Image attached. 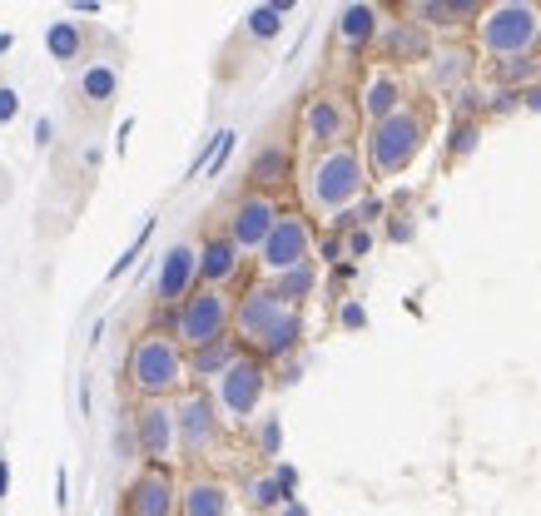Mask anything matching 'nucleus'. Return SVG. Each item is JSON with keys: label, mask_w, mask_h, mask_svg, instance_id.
<instances>
[{"label": "nucleus", "mask_w": 541, "mask_h": 516, "mask_svg": "<svg viewBox=\"0 0 541 516\" xmlns=\"http://www.w3.org/2000/svg\"><path fill=\"white\" fill-rule=\"evenodd\" d=\"M259 447H264L269 457H278V417H269V422L259 427Z\"/></svg>", "instance_id": "nucleus-30"}, {"label": "nucleus", "mask_w": 541, "mask_h": 516, "mask_svg": "<svg viewBox=\"0 0 541 516\" xmlns=\"http://www.w3.org/2000/svg\"><path fill=\"white\" fill-rule=\"evenodd\" d=\"M264 387H269V373H264V363H254V358H239V363H234V368L219 378V402H224L234 417H249V412L259 407Z\"/></svg>", "instance_id": "nucleus-7"}, {"label": "nucleus", "mask_w": 541, "mask_h": 516, "mask_svg": "<svg viewBox=\"0 0 541 516\" xmlns=\"http://www.w3.org/2000/svg\"><path fill=\"white\" fill-rule=\"evenodd\" d=\"M298 338H303V318H298V308H288L283 323L259 343V353H264V358H288V353L298 348Z\"/></svg>", "instance_id": "nucleus-19"}, {"label": "nucleus", "mask_w": 541, "mask_h": 516, "mask_svg": "<svg viewBox=\"0 0 541 516\" xmlns=\"http://www.w3.org/2000/svg\"><path fill=\"white\" fill-rule=\"evenodd\" d=\"M234 363H239V348H234L229 338L214 343V348H199V353H194V373H199V378H224Z\"/></svg>", "instance_id": "nucleus-20"}, {"label": "nucleus", "mask_w": 541, "mask_h": 516, "mask_svg": "<svg viewBox=\"0 0 541 516\" xmlns=\"http://www.w3.org/2000/svg\"><path fill=\"white\" fill-rule=\"evenodd\" d=\"M338 35H343L348 45H368V40L378 35V10H373V5H348V10L338 15Z\"/></svg>", "instance_id": "nucleus-18"}, {"label": "nucleus", "mask_w": 541, "mask_h": 516, "mask_svg": "<svg viewBox=\"0 0 541 516\" xmlns=\"http://www.w3.org/2000/svg\"><path fill=\"white\" fill-rule=\"evenodd\" d=\"M283 313H288V303L278 298V288H249V293H244V303L234 308V328H239L244 338L264 343L273 328L283 323Z\"/></svg>", "instance_id": "nucleus-9"}, {"label": "nucleus", "mask_w": 541, "mask_h": 516, "mask_svg": "<svg viewBox=\"0 0 541 516\" xmlns=\"http://www.w3.org/2000/svg\"><path fill=\"white\" fill-rule=\"evenodd\" d=\"M283 10H288V5H254V10H249V30H254L259 40L278 35V25H283Z\"/></svg>", "instance_id": "nucleus-23"}, {"label": "nucleus", "mask_w": 541, "mask_h": 516, "mask_svg": "<svg viewBox=\"0 0 541 516\" xmlns=\"http://www.w3.org/2000/svg\"><path fill=\"white\" fill-rule=\"evenodd\" d=\"M303 125H308V139H318V144H333V139H343V134H348V110H343L338 100L318 95V100H308V110H303Z\"/></svg>", "instance_id": "nucleus-14"}, {"label": "nucleus", "mask_w": 541, "mask_h": 516, "mask_svg": "<svg viewBox=\"0 0 541 516\" xmlns=\"http://www.w3.org/2000/svg\"><path fill=\"white\" fill-rule=\"evenodd\" d=\"M482 50L512 60V55H532V45L541 40V10L537 5H492L477 20Z\"/></svg>", "instance_id": "nucleus-1"}, {"label": "nucleus", "mask_w": 541, "mask_h": 516, "mask_svg": "<svg viewBox=\"0 0 541 516\" xmlns=\"http://www.w3.org/2000/svg\"><path fill=\"white\" fill-rule=\"evenodd\" d=\"M249 497H254V507H259V512H283V507L293 502V497L278 487V477H259V482L249 487Z\"/></svg>", "instance_id": "nucleus-22"}, {"label": "nucleus", "mask_w": 541, "mask_h": 516, "mask_svg": "<svg viewBox=\"0 0 541 516\" xmlns=\"http://www.w3.org/2000/svg\"><path fill=\"white\" fill-rule=\"evenodd\" d=\"M278 516H308V507H303V502H288V507H283Z\"/></svg>", "instance_id": "nucleus-40"}, {"label": "nucleus", "mask_w": 541, "mask_h": 516, "mask_svg": "<svg viewBox=\"0 0 541 516\" xmlns=\"http://www.w3.org/2000/svg\"><path fill=\"white\" fill-rule=\"evenodd\" d=\"M338 318H343V328H363V323H368L363 303H343V313H338Z\"/></svg>", "instance_id": "nucleus-34"}, {"label": "nucleus", "mask_w": 541, "mask_h": 516, "mask_svg": "<svg viewBox=\"0 0 541 516\" xmlns=\"http://www.w3.org/2000/svg\"><path fill=\"white\" fill-rule=\"evenodd\" d=\"M85 90H90L95 100H110V95H115V75H110V70H90V75H85Z\"/></svg>", "instance_id": "nucleus-28"}, {"label": "nucleus", "mask_w": 541, "mask_h": 516, "mask_svg": "<svg viewBox=\"0 0 541 516\" xmlns=\"http://www.w3.org/2000/svg\"><path fill=\"white\" fill-rule=\"evenodd\" d=\"M308 194H313L318 209L343 214V209L363 194V159H358V149L333 144V149L313 164V184H308Z\"/></svg>", "instance_id": "nucleus-2"}, {"label": "nucleus", "mask_w": 541, "mask_h": 516, "mask_svg": "<svg viewBox=\"0 0 541 516\" xmlns=\"http://www.w3.org/2000/svg\"><path fill=\"white\" fill-rule=\"evenodd\" d=\"M214 437H219L214 402H209L204 392H194V397L184 402V412H179V442H184V452H204Z\"/></svg>", "instance_id": "nucleus-10"}, {"label": "nucleus", "mask_w": 541, "mask_h": 516, "mask_svg": "<svg viewBox=\"0 0 541 516\" xmlns=\"http://www.w3.org/2000/svg\"><path fill=\"white\" fill-rule=\"evenodd\" d=\"M273 477H278V487H283L288 497L298 492V467H288V462H278V467H273Z\"/></svg>", "instance_id": "nucleus-31"}, {"label": "nucleus", "mask_w": 541, "mask_h": 516, "mask_svg": "<svg viewBox=\"0 0 541 516\" xmlns=\"http://www.w3.org/2000/svg\"><path fill=\"white\" fill-rule=\"evenodd\" d=\"M283 174H288V154H283V149H264V154L254 159V179H259V184H278Z\"/></svg>", "instance_id": "nucleus-24"}, {"label": "nucleus", "mask_w": 541, "mask_h": 516, "mask_svg": "<svg viewBox=\"0 0 541 516\" xmlns=\"http://www.w3.org/2000/svg\"><path fill=\"white\" fill-rule=\"evenodd\" d=\"M5 50H10V35H0V55H5Z\"/></svg>", "instance_id": "nucleus-42"}, {"label": "nucleus", "mask_w": 541, "mask_h": 516, "mask_svg": "<svg viewBox=\"0 0 541 516\" xmlns=\"http://www.w3.org/2000/svg\"><path fill=\"white\" fill-rule=\"evenodd\" d=\"M229 323H234V303H229L219 288H204V293L184 298V308L174 313V333H179V343H189L194 353L224 343Z\"/></svg>", "instance_id": "nucleus-3"}, {"label": "nucleus", "mask_w": 541, "mask_h": 516, "mask_svg": "<svg viewBox=\"0 0 541 516\" xmlns=\"http://www.w3.org/2000/svg\"><path fill=\"white\" fill-rule=\"evenodd\" d=\"M75 45H80L75 25H55V30H50V50H55L60 60H70V55H75Z\"/></svg>", "instance_id": "nucleus-27"}, {"label": "nucleus", "mask_w": 541, "mask_h": 516, "mask_svg": "<svg viewBox=\"0 0 541 516\" xmlns=\"http://www.w3.org/2000/svg\"><path fill=\"white\" fill-rule=\"evenodd\" d=\"M541 65H537V55H512V60H502V80L507 85H522V80H532Z\"/></svg>", "instance_id": "nucleus-25"}, {"label": "nucleus", "mask_w": 541, "mask_h": 516, "mask_svg": "<svg viewBox=\"0 0 541 516\" xmlns=\"http://www.w3.org/2000/svg\"><path fill=\"white\" fill-rule=\"evenodd\" d=\"M10 492V467H5V457H0V497Z\"/></svg>", "instance_id": "nucleus-39"}, {"label": "nucleus", "mask_w": 541, "mask_h": 516, "mask_svg": "<svg viewBox=\"0 0 541 516\" xmlns=\"http://www.w3.org/2000/svg\"><path fill=\"white\" fill-rule=\"evenodd\" d=\"M472 144H477V125H457L452 129V154L462 159V154H472Z\"/></svg>", "instance_id": "nucleus-29"}, {"label": "nucleus", "mask_w": 541, "mask_h": 516, "mask_svg": "<svg viewBox=\"0 0 541 516\" xmlns=\"http://www.w3.org/2000/svg\"><path fill=\"white\" fill-rule=\"evenodd\" d=\"M398 110H403V85H398V75H393V70H373L368 85H363V115H368L373 125H383V120H393Z\"/></svg>", "instance_id": "nucleus-11"}, {"label": "nucleus", "mask_w": 541, "mask_h": 516, "mask_svg": "<svg viewBox=\"0 0 541 516\" xmlns=\"http://www.w3.org/2000/svg\"><path fill=\"white\" fill-rule=\"evenodd\" d=\"M308 244H313L308 224H303L298 214H283L278 229L269 234V244H264V268L278 273V278L293 273V268H303V263H308Z\"/></svg>", "instance_id": "nucleus-6"}, {"label": "nucleus", "mask_w": 541, "mask_h": 516, "mask_svg": "<svg viewBox=\"0 0 541 516\" xmlns=\"http://www.w3.org/2000/svg\"><path fill=\"white\" fill-rule=\"evenodd\" d=\"M527 105H532V110H541V90H527Z\"/></svg>", "instance_id": "nucleus-41"}, {"label": "nucleus", "mask_w": 541, "mask_h": 516, "mask_svg": "<svg viewBox=\"0 0 541 516\" xmlns=\"http://www.w3.org/2000/svg\"><path fill=\"white\" fill-rule=\"evenodd\" d=\"M378 214H383V204H378V199H363V209H358V224H363V219H378Z\"/></svg>", "instance_id": "nucleus-36"}, {"label": "nucleus", "mask_w": 541, "mask_h": 516, "mask_svg": "<svg viewBox=\"0 0 541 516\" xmlns=\"http://www.w3.org/2000/svg\"><path fill=\"white\" fill-rule=\"evenodd\" d=\"M149 234H154V219H144V229H139V234H135V244H130L125 254L115 258V268H110V278H120V273H125V268H130V263H135V258L144 254V244H149Z\"/></svg>", "instance_id": "nucleus-26"}, {"label": "nucleus", "mask_w": 541, "mask_h": 516, "mask_svg": "<svg viewBox=\"0 0 541 516\" xmlns=\"http://www.w3.org/2000/svg\"><path fill=\"white\" fill-rule=\"evenodd\" d=\"M422 115H412V110H398L393 120H383V125H373L368 134V164L378 169V174H398L412 164V154L422 149Z\"/></svg>", "instance_id": "nucleus-4"}, {"label": "nucleus", "mask_w": 541, "mask_h": 516, "mask_svg": "<svg viewBox=\"0 0 541 516\" xmlns=\"http://www.w3.org/2000/svg\"><path fill=\"white\" fill-rule=\"evenodd\" d=\"M343 254V239H338V234H333V239H328V244H323V258H328V263H333V258Z\"/></svg>", "instance_id": "nucleus-37"}, {"label": "nucleus", "mask_w": 541, "mask_h": 516, "mask_svg": "<svg viewBox=\"0 0 541 516\" xmlns=\"http://www.w3.org/2000/svg\"><path fill=\"white\" fill-rule=\"evenodd\" d=\"M50 134H55V125H50V120H40V125H35V144H50Z\"/></svg>", "instance_id": "nucleus-38"}, {"label": "nucleus", "mask_w": 541, "mask_h": 516, "mask_svg": "<svg viewBox=\"0 0 541 516\" xmlns=\"http://www.w3.org/2000/svg\"><path fill=\"white\" fill-rule=\"evenodd\" d=\"M139 447L149 462H164L174 447V412L169 407H144L139 412Z\"/></svg>", "instance_id": "nucleus-13"}, {"label": "nucleus", "mask_w": 541, "mask_h": 516, "mask_svg": "<svg viewBox=\"0 0 541 516\" xmlns=\"http://www.w3.org/2000/svg\"><path fill=\"white\" fill-rule=\"evenodd\" d=\"M130 378H135L144 392H169V387L184 378V353H179V343H174V338H159V333L139 338L135 353H130Z\"/></svg>", "instance_id": "nucleus-5"}, {"label": "nucleus", "mask_w": 541, "mask_h": 516, "mask_svg": "<svg viewBox=\"0 0 541 516\" xmlns=\"http://www.w3.org/2000/svg\"><path fill=\"white\" fill-rule=\"evenodd\" d=\"M130 512L135 516H174V487H169L164 472L139 477L135 492H130Z\"/></svg>", "instance_id": "nucleus-15"}, {"label": "nucleus", "mask_w": 541, "mask_h": 516, "mask_svg": "<svg viewBox=\"0 0 541 516\" xmlns=\"http://www.w3.org/2000/svg\"><path fill=\"white\" fill-rule=\"evenodd\" d=\"M194 273H199V254H194L189 244H174L169 258H164V268H159V298H164V303L184 298L189 283H194Z\"/></svg>", "instance_id": "nucleus-12"}, {"label": "nucleus", "mask_w": 541, "mask_h": 516, "mask_svg": "<svg viewBox=\"0 0 541 516\" xmlns=\"http://www.w3.org/2000/svg\"><path fill=\"white\" fill-rule=\"evenodd\" d=\"M308 293H313V263H303V268H293V273L278 278V298H283L288 308H293L298 298H308Z\"/></svg>", "instance_id": "nucleus-21"}, {"label": "nucleus", "mask_w": 541, "mask_h": 516, "mask_svg": "<svg viewBox=\"0 0 541 516\" xmlns=\"http://www.w3.org/2000/svg\"><path fill=\"white\" fill-rule=\"evenodd\" d=\"M278 209H273V199H264V194H249L239 209H234V224H229V239L239 244V254L244 249H259L264 254V244H269V234L278 229Z\"/></svg>", "instance_id": "nucleus-8"}, {"label": "nucleus", "mask_w": 541, "mask_h": 516, "mask_svg": "<svg viewBox=\"0 0 541 516\" xmlns=\"http://www.w3.org/2000/svg\"><path fill=\"white\" fill-rule=\"evenodd\" d=\"M184 516H229V492L219 482H194L184 492Z\"/></svg>", "instance_id": "nucleus-17"}, {"label": "nucleus", "mask_w": 541, "mask_h": 516, "mask_svg": "<svg viewBox=\"0 0 541 516\" xmlns=\"http://www.w3.org/2000/svg\"><path fill=\"white\" fill-rule=\"evenodd\" d=\"M368 249H373V234H368V229H353V234H348V254L363 258Z\"/></svg>", "instance_id": "nucleus-33"}, {"label": "nucleus", "mask_w": 541, "mask_h": 516, "mask_svg": "<svg viewBox=\"0 0 541 516\" xmlns=\"http://www.w3.org/2000/svg\"><path fill=\"white\" fill-rule=\"evenodd\" d=\"M65 492H70V477L60 472V477H55V507H60V512L70 507V497H65Z\"/></svg>", "instance_id": "nucleus-35"}, {"label": "nucleus", "mask_w": 541, "mask_h": 516, "mask_svg": "<svg viewBox=\"0 0 541 516\" xmlns=\"http://www.w3.org/2000/svg\"><path fill=\"white\" fill-rule=\"evenodd\" d=\"M234 268H239V244H234V239H209V244H204V254H199V278H204L209 288H219L224 278H234Z\"/></svg>", "instance_id": "nucleus-16"}, {"label": "nucleus", "mask_w": 541, "mask_h": 516, "mask_svg": "<svg viewBox=\"0 0 541 516\" xmlns=\"http://www.w3.org/2000/svg\"><path fill=\"white\" fill-rule=\"evenodd\" d=\"M20 115V95L15 90H0V125H10Z\"/></svg>", "instance_id": "nucleus-32"}]
</instances>
